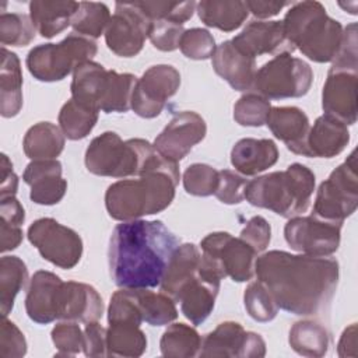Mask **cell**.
Masks as SVG:
<instances>
[{
  "label": "cell",
  "mask_w": 358,
  "mask_h": 358,
  "mask_svg": "<svg viewBox=\"0 0 358 358\" xmlns=\"http://www.w3.org/2000/svg\"><path fill=\"white\" fill-rule=\"evenodd\" d=\"M255 274L285 312L308 316L323 309L338 284V262L331 257L270 250L255 262Z\"/></svg>",
  "instance_id": "obj_1"
},
{
  "label": "cell",
  "mask_w": 358,
  "mask_h": 358,
  "mask_svg": "<svg viewBox=\"0 0 358 358\" xmlns=\"http://www.w3.org/2000/svg\"><path fill=\"white\" fill-rule=\"evenodd\" d=\"M179 239L162 221L131 220L117 224L108 249L109 273L120 288L161 284Z\"/></svg>",
  "instance_id": "obj_2"
},
{
  "label": "cell",
  "mask_w": 358,
  "mask_h": 358,
  "mask_svg": "<svg viewBox=\"0 0 358 358\" xmlns=\"http://www.w3.org/2000/svg\"><path fill=\"white\" fill-rule=\"evenodd\" d=\"M180 172L176 162L147 172L138 179H122L112 183L105 193V207L117 221L138 220L164 211L175 199Z\"/></svg>",
  "instance_id": "obj_3"
},
{
  "label": "cell",
  "mask_w": 358,
  "mask_h": 358,
  "mask_svg": "<svg viewBox=\"0 0 358 358\" xmlns=\"http://www.w3.org/2000/svg\"><path fill=\"white\" fill-rule=\"evenodd\" d=\"M169 162L172 161L162 157L147 140L123 141L115 131H105L95 137L85 151V166L98 176H141Z\"/></svg>",
  "instance_id": "obj_4"
},
{
  "label": "cell",
  "mask_w": 358,
  "mask_h": 358,
  "mask_svg": "<svg viewBox=\"0 0 358 358\" xmlns=\"http://www.w3.org/2000/svg\"><path fill=\"white\" fill-rule=\"evenodd\" d=\"M289 46L316 62H333L343 42V27L319 1L295 3L282 20Z\"/></svg>",
  "instance_id": "obj_5"
},
{
  "label": "cell",
  "mask_w": 358,
  "mask_h": 358,
  "mask_svg": "<svg viewBox=\"0 0 358 358\" xmlns=\"http://www.w3.org/2000/svg\"><path fill=\"white\" fill-rule=\"evenodd\" d=\"M315 190V173L302 164L271 172L248 182L245 199L255 207L292 218L305 213Z\"/></svg>",
  "instance_id": "obj_6"
},
{
  "label": "cell",
  "mask_w": 358,
  "mask_h": 358,
  "mask_svg": "<svg viewBox=\"0 0 358 358\" xmlns=\"http://www.w3.org/2000/svg\"><path fill=\"white\" fill-rule=\"evenodd\" d=\"M96 50V43L92 39L70 34L59 43H43L31 49L27 56V67L38 81H60L77 66L91 60Z\"/></svg>",
  "instance_id": "obj_7"
},
{
  "label": "cell",
  "mask_w": 358,
  "mask_h": 358,
  "mask_svg": "<svg viewBox=\"0 0 358 358\" xmlns=\"http://www.w3.org/2000/svg\"><path fill=\"white\" fill-rule=\"evenodd\" d=\"M312 81L310 66L302 59L282 52L256 71L253 90L267 99L299 98L308 94Z\"/></svg>",
  "instance_id": "obj_8"
},
{
  "label": "cell",
  "mask_w": 358,
  "mask_h": 358,
  "mask_svg": "<svg viewBox=\"0 0 358 358\" xmlns=\"http://www.w3.org/2000/svg\"><path fill=\"white\" fill-rule=\"evenodd\" d=\"M358 206L357 158L352 151L330 176L320 183L312 215L327 221L343 222Z\"/></svg>",
  "instance_id": "obj_9"
},
{
  "label": "cell",
  "mask_w": 358,
  "mask_h": 358,
  "mask_svg": "<svg viewBox=\"0 0 358 358\" xmlns=\"http://www.w3.org/2000/svg\"><path fill=\"white\" fill-rule=\"evenodd\" d=\"M28 239L52 264L70 270L83 256V239L71 228L53 218H39L28 228Z\"/></svg>",
  "instance_id": "obj_10"
},
{
  "label": "cell",
  "mask_w": 358,
  "mask_h": 358,
  "mask_svg": "<svg viewBox=\"0 0 358 358\" xmlns=\"http://www.w3.org/2000/svg\"><path fill=\"white\" fill-rule=\"evenodd\" d=\"M343 222L322 220L315 215L292 217L284 227V236L291 249L315 257H327L337 252Z\"/></svg>",
  "instance_id": "obj_11"
},
{
  "label": "cell",
  "mask_w": 358,
  "mask_h": 358,
  "mask_svg": "<svg viewBox=\"0 0 358 358\" xmlns=\"http://www.w3.org/2000/svg\"><path fill=\"white\" fill-rule=\"evenodd\" d=\"M151 22L137 1L116 3L105 31L106 46L117 56H136L144 46Z\"/></svg>",
  "instance_id": "obj_12"
},
{
  "label": "cell",
  "mask_w": 358,
  "mask_h": 358,
  "mask_svg": "<svg viewBox=\"0 0 358 358\" xmlns=\"http://www.w3.org/2000/svg\"><path fill=\"white\" fill-rule=\"evenodd\" d=\"M201 255L215 262L225 277L245 282L255 275L256 252L241 238L228 232H211L200 242Z\"/></svg>",
  "instance_id": "obj_13"
},
{
  "label": "cell",
  "mask_w": 358,
  "mask_h": 358,
  "mask_svg": "<svg viewBox=\"0 0 358 358\" xmlns=\"http://www.w3.org/2000/svg\"><path fill=\"white\" fill-rule=\"evenodd\" d=\"M179 87L180 74L173 66H151L137 78L131 109L140 117L152 119L162 112L166 101L178 92Z\"/></svg>",
  "instance_id": "obj_14"
},
{
  "label": "cell",
  "mask_w": 358,
  "mask_h": 358,
  "mask_svg": "<svg viewBox=\"0 0 358 358\" xmlns=\"http://www.w3.org/2000/svg\"><path fill=\"white\" fill-rule=\"evenodd\" d=\"M266 355V343L260 334L246 331L238 322L227 320L208 333L201 343L199 357H239L262 358Z\"/></svg>",
  "instance_id": "obj_15"
},
{
  "label": "cell",
  "mask_w": 358,
  "mask_h": 358,
  "mask_svg": "<svg viewBox=\"0 0 358 358\" xmlns=\"http://www.w3.org/2000/svg\"><path fill=\"white\" fill-rule=\"evenodd\" d=\"M206 133L204 119L193 110H185L168 123L155 137L152 145L162 157L178 164L206 137Z\"/></svg>",
  "instance_id": "obj_16"
},
{
  "label": "cell",
  "mask_w": 358,
  "mask_h": 358,
  "mask_svg": "<svg viewBox=\"0 0 358 358\" xmlns=\"http://www.w3.org/2000/svg\"><path fill=\"white\" fill-rule=\"evenodd\" d=\"M357 84L358 70L330 69L322 91L324 115L345 124H354L357 122Z\"/></svg>",
  "instance_id": "obj_17"
},
{
  "label": "cell",
  "mask_w": 358,
  "mask_h": 358,
  "mask_svg": "<svg viewBox=\"0 0 358 358\" xmlns=\"http://www.w3.org/2000/svg\"><path fill=\"white\" fill-rule=\"evenodd\" d=\"M63 281L52 271H36L29 282L25 296V310L31 320L48 324L59 319V305Z\"/></svg>",
  "instance_id": "obj_18"
},
{
  "label": "cell",
  "mask_w": 358,
  "mask_h": 358,
  "mask_svg": "<svg viewBox=\"0 0 358 358\" xmlns=\"http://www.w3.org/2000/svg\"><path fill=\"white\" fill-rule=\"evenodd\" d=\"M22 179L31 187V200L41 206L57 204L67 190V180L62 178V164L57 159L29 162Z\"/></svg>",
  "instance_id": "obj_19"
},
{
  "label": "cell",
  "mask_w": 358,
  "mask_h": 358,
  "mask_svg": "<svg viewBox=\"0 0 358 358\" xmlns=\"http://www.w3.org/2000/svg\"><path fill=\"white\" fill-rule=\"evenodd\" d=\"M266 124L291 152L309 157L308 136L310 123L302 109L296 106H274L270 109Z\"/></svg>",
  "instance_id": "obj_20"
},
{
  "label": "cell",
  "mask_w": 358,
  "mask_h": 358,
  "mask_svg": "<svg viewBox=\"0 0 358 358\" xmlns=\"http://www.w3.org/2000/svg\"><path fill=\"white\" fill-rule=\"evenodd\" d=\"M231 41L239 50L252 57L294 50L287 42L282 21H252Z\"/></svg>",
  "instance_id": "obj_21"
},
{
  "label": "cell",
  "mask_w": 358,
  "mask_h": 358,
  "mask_svg": "<svg viewBox=\"0 0 358 358\" xmlns=\"http://www.w3.org/2000/svg\"><path fill=\"white\" fill-rule=\"evenodd\" d=\"M211 63L214 71L234 90L248 91L253 88L257 71L256 60L239 50L232 41H225L215 48Z\"/></svg>",
  "instance_id": "obj_22"
},
{
  "label": "cell",
  "mask_w": 358,
  "mask_h": 358,
  "mask_svg": "<svg viewBox=\"0 0 358 358\" xmlns=\"http://www.w3.org/2000/svg\"><path fill=\"white\" fill-rule=\"evenodd\" d=\"M103 315V301L98 291L85 282H63L59 319L71 322H96Z\"/></svg>",
  "instance_id": "obj_23"
},
{
  "label": "cell",
  "mask_w": 358,
  "mask_h": 358,
  "mask_svg": "<svg viewBox=\"0 0 358 358\" xmlns=\"http://www.w3.org/2000/svg\"><path fill=\"white\" fill-rule=\"evenodd\" d=\"M221 280L204 275L199 271L197 277L192 280L179 294L180 310L193 324H201L213 312L215 298L220 291Z\"/></svg>",
  "instance_id": "obj_24"
},
{
  "label": "cell",
  "mask_w": 358,
  "mask_h": 358,
  "mask_svg": "<svg viewBox=\"0 0 358 358\" xmlns=\"http://www.w3.org/2000/svg\"><path fill=\"white\" fill-rule=\"evenodd\" d=\"M278 159V148L270 138H242L231 150V164L242 175L253 176Z\"/></svg>",
  "instance_id": "obj_25"
},
{
  "label": "cell",
  "mask_w": 358,
  "mask_h": 358,
  "mask_svg": "<svg viewBox=\"0 0 358 358\" xmlns=\"http://www.w3.org/2000/svg\"><path fill=\"white\" fill-rule=\"evenodd\" d=\"M201 253L196 245H179L173 252L159 284L161 291L176 302L183 288L197 277Z\"/></svg>",
  "instance_id": "obj_26"
},
{
  "label": "cell",
  "mask_w": 358,
  "mask_h": 358,
  "mask_svg": "<svg viewBox=\"0 0 358 358\" xmlns=\"http://www.w3.org/2000/svg\"><path fill=\"white\" fill-rule=\"evenodd\" d=\"M350 141V131L341 120L322 115L309 130L308 151L309 157L333 158L338 155Z\"/></svg>",
  "instance_id": "obj_27"
},
{
  "label": "cell",
  "mask_w": 358,
  "mask_h": 358,
  "mask_svg": "<svg viewBox=\"0 0 358 358\" xmlns=\"http://www.w3.org/2000/svg\"><path fill=\"white\" fill-rule=\"evenodd\" d=\"M78 7L77 1L34 0L29 3V17L41 36L53 38L71 25Z\"/></svg>",
  "instance_id": "obj_28"
},
{
  "label": "cell",
  "mask_w": 358,
  "mask_h": 358,
  "mask_svg": "<svg viewBox=\"0 0 358 358\" xmlns=\"http://www.w3.org/2000/svg\"><path fill=\"white\" fill-rule=\"evenodd\" d=\"M22 108V73L17 55L1 48L0 67V112L3 117H13Z\"/></svg>",
  "instance_id": "obj_29"
},
{
  "label": "cell",
  "mask_w": 358,
  "mask_h": 358,
  "mask_svg": "<svg viewBox=\"0 0 358 358\" xmlns=\"http://www.w3.org/2000/svg\"><path fill=\"white\" fill-rule=\"evenodd\" d=\"M108 70L92 60L84 62L73 71L70 85L71 98L85 106L99 110V102L103 92Z\"/></svg>",
  "instance_id": "obj_30"
},
{
  "label": "cell",
  "mask_w": 358,
  "mask_h": 358,
  "mask_svg": "<svg viewBox=\"0 0 358 358\" xmlns=\"http://www.w3.org/2000/svg\"><path fill=\"white\" fill-rule=\"evenodd\" d=\"M197 13L207 27H213L224 32H232L243 24L249 10L246 1L203 0L197 3Z\"/></svg>",
  "instance_id": "obj_31"
},
{
  "label": "cell",
  "mask_w": 358,
  "mask_h": 358,
  "mask_svg": "<svg viewBox=\"0 0 358 358\" xmlns=\"http://www.w3.org/2000/svg\"><path fill=\"white\" fill-rule=\"evenodd\" d=\"M22 148L32 161L55 159L64 148V134L56 124L39 122L25 133Z\"/></svg>",
  "instance_id": "obj_32"
},
{
  "label": "cell",
  "mask_w": 358,
  "mask_h": 358,
  "mask_svg": "<svg viewBox=\"0 0 358 358\" xmlns=\"http://www.w3.org/2000/svg\"><path fill=\"white\" fill-rule=\"evenodd\" d=\"M288 343L291 348L302 357L320 358L329 351L330 334L322 323L306 319L292 324Z\"/></svg>",
  "instance_id": "obj_33"
},
{
  "label": "cell",
  "mask_w": 358,
  "mask_h": 358,
  "mask_svg": "<svg viewBox=\"0 0 358 358\" xmlns=\"http://www.w3.org/2000/svg\"><path fill=\"white\" fill-rule=\"evenodd\" d=\"M108 357H141L147 350L145 333L134 323H109L106 329Z\"/></svg>",
  "instance_id": "obj_34"
},
{
  "label": "cell",
  "mask_w": 358,
  "mask_h": 358,
  "mask_svg": "<svg viewBox=\"0 0 358 358\" xmlns=\"http://www.w3.org/2000/svg\"><path fill=\"white\" fill-rule=\"evenodd\" d=\"M137 77L130 73H117L108 70L103 92L99 102V110L105 113H122L131 109V98Z\"/></svg>",
  "instance_id": "obj_35"
},
{
  "label": "cell",
  "mask_w": 358,
  "mask_h": 358,
  "mask_svg": "<svg viewBox=\"0 0 358 358\" xmlns=\"http://www.w3.org/2000/svg\"><path fill=\"white\" fill-rule=\"evenodd\" d=\"M28 268L17 256H3L0 259V310L7 317L14 306L18 292L27 285Z\"/></svg>",
  "instance_id": "obj_36"
},
{
  "label": "cell",
  "mask_w": 358,
  "mask_h": 358,
  "mask_svg": "<svg viewBox=\"0 0 358 358\" xmlns=\"http://www.w3.org/2000/svg\"><path fill=\"white\" fill-rule=\"evenodd\" d=\"M203 338L197 330L185 323H173L164 331L159 348L168 358H192L199 355Z\"/></svg>",
  "instance_id": "obj_37"
},
{
  "label": "cell",
  "mask_w": 358,
  "mask_h": 358,
  "mask_svg": "<svg viewBox=\"0 0 358 358\" xmlns=\"http://www.w3.org/2000/svg\"><path fill=\"white\" fill-rule=\"evenodd\" d=\"M99 110L85 106L70 98L60 109L59 124L63 134L70 140L85 138L98 122Z\"/></svg>",
  "instance_id": "obj_38"
},
{
  "label": "cell",
  "mask_w": 358,
  "mask_h": 358,
  "mask_svg": "<svg viewBox=\"0 0 358 358\" xmlns=\"http://www.w3.org/2000/svg\"><path fill=\"white\" fill-rule=\"evenodd\" d=\"M137 303L143 316V322L150 326L169 324L178 317L175 301L161 292H152L147 288H134Z\"/></svg>",
  "instance_id": "obj_39"
},
{
  "label": "cell",
  "mask_w": 358,
  "mask_h": 358,
  "mask_svg": "<svg viewBox=\"0 0 358 358\" xmlns=\"http://www.w3.org/2000/svg\"><path fill=\"white\" fill-rule=\"evenodd\" d=\"M110 17L112 15L106 4L81 1L77 13L73 17L71 27L78 35L95 39L99 38L103 31H106Z\"/></svg>",
  "instance_id": "obj_40"
},
{
  "label": "cell",
  "mask_w": 358,
  "mask_h": 358,
  "mask_svg": "<svg viewBox=\"0 0 358 358\" xmlns=\"http://www.w3.org/2000/svg\"><path fill=\"white\" fill-rule=\"evenodd\" d=\"M35 27L31 17L20 13H1L0 15V42L3 48L27 46L35 38Z\"/></svg>",
  "instance_id": "obj_41"
},
{
  "label": "cell",
  "mask_w": 358,
  "mask_h": 358,
  "mask_svg": "<svg viewBox=\"0 0 358 358\" xmlns=\"http://www.w3.org/2000/svg\"><path fill=\"white\" fill-rule=\"evenodd\" d=\"M243 303L248 315L253 320L260 323L273 320L278 312V306L273 295L266 288V285L259 280L255 282H250L245 289Z\"/></svg>",
  "instance_id": "obj_42"
},
{
  "label": "cell",
  "mask_w": 358,
  "mask_h": 358,
  "mask_svg": "<svg viewBox=\"0 0 358 358\" xmlns=\"http://www.w3.org/2000/svg\"><path fill=\"white\" fill-rule=\"evenodd\" d=\"M271 105L267 98L257 92L242 95L234 105V119L241 126L260 127L266 124Z\"/></svg>",
  "instance_id": "obj_43"
},
{
  "label": "cell",
  "mask_w": 358,
  "mask_h": 358,
  "mask_svg": "<svg viewBox=\"0 0 358 358\" xmlns=\"http://www.w3.org/2000/svg\"><path fill=\"white\" fill-rule=\"evenodd\" d=\"M145 15L151 20H169L178 24H185L196 11L197 3L190 1H137Z\"/></svg>",
  "instance_id": "obj_44"
},
{
  "label": "cell",
  "mask_w": 358,
  "mask_h": 358,
  "mask_svg": "<svg viewBox=\"0 0 358 358\" xmlns=\"http://www.w3.org/2000/svg\"><path fill=\"white\" fill-rule=\"evenodd\" d=\"M217 183L218 171L208 164H192L183 173L185 190L192 196H211L215 192Z\"/></svg>",
  "instance_id": "obj_45"
},
{
  "label": "cell",
  "mask_w": 358,
  "mask_h": 358,
  "mask_svg": "<svg viewBox=\"0 0 358 358\" xmlns=\"http://www.w3.org/2000/svg\"><path fill=\"white\" fill-rule=\"evenodd\" d=\"M214 36L204 28H192L183 32L179 49L192 60H206L213 57L215 52Z\"/></svg>",
  "instance_id": "obj_46"
},
{
  "label": "cell",
  "mask_w": 358,
  "mask_h": 358,
  "mask_svg": "<svg viewBox=\"0 0 358 358\" xmlns=\"http://www.w3.org/2000/svg\"><path fill=\"white\" fill-rule=\"evenodd\" d=\"M50 336L57 355H77L84 350V331L76 322L64 320L56 324Z\"/></svg>",
  "instance_id": "obj_47"
},
{
  "label": "cell",
  "mask_w": 358,
  "mask_h": 358,
  "mask_svg": "<svg viewBox=\"0 0 358 358\" xmlns=\"http://www.w3.org/2000/svg\"><path fill=\"white\" fill-rule=\"evenodd\" d=\"M185 29L182 24L169 20H155L150 25L148 38L151 43L162 52H172L179 48Z\"/></svg>",
  "instance_id": "obj_48"
},
{
  "label": "cell",
  "mask_w": 358,
  "mask_h": 358,
  "mask_svg": "<svg viewBox=\"0 0 358 358\" xmlns=\"http://www.w3.org/2000/svg\"><path fill=\"white\" fill-rule=\"evenodd\" d=\"M248 180L235 171H218V183L214 196L224 204H239L245 200Z\"/></svg>",
  "instance_id": "obj_49"
},
{
  "label": "cell",
  "mask_w": 358,
  "mask_h": 358,
  "mask_svg": "<svg viewBox=\"0 0 358 358\" xmlns=\"http://www.w3.org/2000/svg\"><path fill=\"white\" fill-rule=\"evenodd\" d=\"M27 354V340L22 331L8 320L3 317L0 326V357L1 358H20Z\"/></svg>",
  "instance_id": "obj_50"
},
{
  "label": "cell",
  "mask_w": 358,
  "mask_h": 358,
  "mask_svg": "<svg viewBox=\"0 0 358 358\" xmlns=\"http://www.w3.org/2000/svg\"><path fill=\"white\" fill-rule=\"evenodd\" d=\"M239 238L245 241L256 253H260L266 250V248L270 243V239H271L270 224L267 222L266 218L260 215H255L248 221Z\"/></svg>",
  "instance_id": "obj_51"
},
{
  "label": "cell",
  "mask_w": 358,
  "mask_h": 358,
  "mask_svg": "<svg viewBox=\"0 0 358 358\" xmlns=\"http://www.w3.org/2000/svg\"><path fill=\"white\" fill-rule=\"evenodd\" d=\"M87 357H108L106 329L98 320L85 323L84 329V350Z\"/></svg>",
  "instance_id": "obj_52"
},
{
  "label": "cell",
  "mask_w": 358,
  "mask_h": 358,
  "mask_svg": "<svg viewBox=\"0 0 358 358\" xmlns=\"http://www.w3.org/2000/svg\"><path fill=\"white\" fill-rule=\"evenodd\" d=\"M0 221L21 227L25 221V211L15 196L0 199Z\"/></svg>",
  "instance_id": "obj_53"
},
{
  "label": "cell",
  "mask_w": 358,
  "mask_h": 358,
  "mask_svg": "<svg viewBox=\"0 0 358 358\" xmlns=\"http://www.w3.org/2000/svg\"><path fill=\"white\" fill-rule=\"evenodd\" d=\"M18 189V176L13 171V164L6 154H1L0 164V199L15 196Z\"/></svg>",
  "instance_id": "obj_54"
},
{
  "label": "cell",
  "mask_w": 358,
  "mask_h": 358,
  "mask_svg": "<svg viewBox=\"0 0 358 358\" xmlns=\"http://www.w3.org/2000/svg\"><path fill=\"white\" fill-rule=\"evenodd\" d=\"M288 1H260V0H248V10L257 18H268L277 15L285 6H289Z\"/></svg>",
  "instance_id": "obj_55"
},
{
  "label": "cell",
  "mask_w": 358,
  "mask_h": 358,
  "mask_svg": "<svg viewBox=\"0 0 358 358\" xmlns=\"http://www.w3.org/2000/svg\"><path fill=\"white\" fill-rule=\"evenodd\" d=\"M0 236H1L0 246H1V252L4 253L20 246L24 238V232H22V228L18 225H11L0 221Z\"/></svg>",
  "instance_id": "obj_56"
},
{
  "label": "cell",
  "mask_w": 358,
  "mask_h": 358,
  "mask_svg": "<svg viewBox=\"0 0 358 358\" xmlns=\"http://www.w3.org/2000/svg\"><path fill=\"white\" fill-rule=\"evenodd\" d=\"M337 354L340 357H357V324H350L341 334L337 344Z\"/></svg>",
  "instance_id": "obj_57"
}]
</instances>
